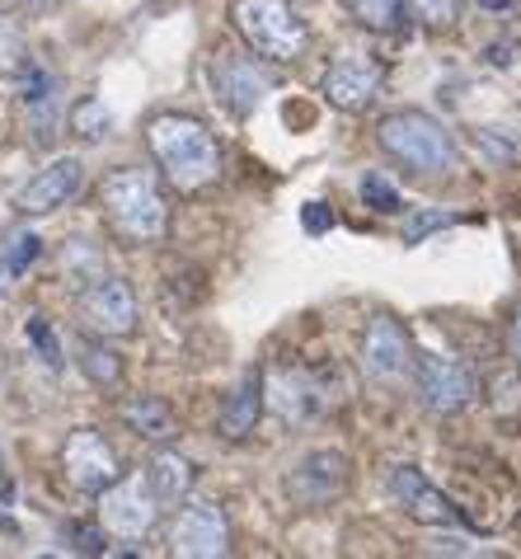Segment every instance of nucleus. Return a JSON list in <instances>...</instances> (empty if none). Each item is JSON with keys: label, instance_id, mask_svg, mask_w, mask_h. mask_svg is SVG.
<instances>
[{"label": "nucleus", "instance_id": "obj_16", "mask_svg": "<svg viewBox=\"0 0 521 559\" xmlns=\"http://www.w3.org/2000/svg\"><path fill=\"white\" fill-rule=\"evenodd\" d=\"M268 400L287 424H305V418H315L325 409V395H319V385L305 377V371H278V377L268 381Z\"/></svg>", "mask_w": 521, "mask_h": 559}, {"label": "nucleus", "instance_id": "obj_4", "mask_svg": "<svg viewBox=\"0 0 521 559\" xmlns=\"http://www.w3.org/2000/svg\"><path fill=\"white\" fill-rule=\"evenodd\" d=\"M235 24L250 38V48L268 61H296L311 43V28L287 0H235Z\"/></svg>", "mask_w": 521, "mask_h": 559}, {"label": "nucleus", "instance_id": "obj_31", "mask_svg": "<svg viewBox=\"0 0 521 559\" xmlns=\"http://www.w3.org/2000/svg\"><path fill=\"white\" fill-rule=\"evenodd\" d=\"M419 10H423V20H433V24H451V0H419Z\"/></svg>", "mask_w": 521, "mask_h": 559}, {"label": "nucleus", "instance_id": "obj_19", "mask_svg": "<svg viewBox=\"0 0 521 559\" xmlns=\"http://www.w3.org/2000/svg\"><path fill=\"white\" fill-rule=\"evenodd\" d=\"M146 485H150V493H156V503H179L183 493L193 489V465L179 452H160L146 465Z\"/></svg>", "mask_w": 521, "mask_h": 559}, {"label": "nucleus", "instance_id": "obj_9", "mask_svg": "<svg viewBox=\"0 0 521 559\" xmlns=\"http://www.w3.org/2000/svg\"><path fill=\"white\" fill-rule=\"evenodd\" d=\"M380 75H386L380 61H372L366 52H339L325 75V95L334 108H343V114H362V108H372L380 95Z\"/></svg>", "mask_w": 521, "mask_h": 559}, {"label": "nucleus", "instance_id": "obj_25", "mask_svg": "<svg viewBox=\"0 0 521 559\" xmlns=\"http://www.w3.org/2000/svg\"><path fill=\"white\" fill-rule=\"evenodd\" d=\"M38 254H43V240L34 236V230H20V236H10V245H5V273L20 277Z\"/></svg>", "mask_w": 521, "mask_h": 559}, {"label": "nucleus", "instance_id": "obj_2", "mask_svg": "<svg viewBox=\"0 0 521 559\" xmlns=\"http://www.w3.org/2000/svg\"><path fill=\"white\" fill-rule=\"evenodd\" d=\"M376 142L390 160H400L413 175H451L456 169V142L437 118L404 108V114H386L376 128Z\"/></svg>", "mask_w": 521, "mask_h": 559}, {"label": "nucleus", "instance_id": "obj_24", "mask_svg": "<svg viewBox=\"0 0 521 559\" xmlns=\"http://www.w3.org/2000/svg\"><path fill=\"white\" fill-rule=\"evenodd\" d=\"M14 71H28V43L20 34V24L0 14V75H14Z\"/></svg>", "mask_w": 521, "mask_h": 559}, {"label": "nucleus", "instance_id": "obj_22", "mask_svg": "<svg viewBox=\"0 0 521 559\" xmlns=\"http://www.w3.org/2000/svg\"><path fill=\"white\" fill-rule=\"evenodd\" d=\"M348 10L358 14L366 28H376V34H390V28H400V20H404V0H348Z\"/></svg>", "mask_w": 521, "mask_h": 559}, {"label": "nucleus", "instance_id": "obj_17", "mask_svg": "<svg viewBox=\"0 0 521 559\" xmlns=\"http://www.w3.org/2000/svg\"><path fill=\"white\" fill-rule=\"evenodd\" d=\"M258 418H264V377H258V371H244V381L221 400V432L231 442H240L258 428Z\"/></svg>", "mask_w": 521, "mask_h": 559}, {"label": "nucleus", "instance_id": "obj_7", "mask_svg": "<svg viewBox=\"0 0 521 559\" xmlns=\"http://www.w3.org/2000/svg\"><path fill=\"white\" fill-rule=\"evenodd\" d=\"M170 546L183 559H217L231 550V526L217 503H189L170 526Z\"/></svg>", "mask_w": 521, "mask_h": 559}, {"label": "nucleus", "instance_id": "obj_21", "mask_svg": "<svg viewBox=\"0 0 521 559\" xmlns=\"http://www.w3.org/2000/svg\"><path fill=\"white\" fill-rule=\"evenodd\" d=\"M71 128H75V136H85V142H104V136L113 132V114H109V104L95 99V95H85L81 104L71 108Z\"/></svg>", "mask_w": 521, "mask_h": 559}, {"label": "nucleus", "instance_id": "obj_26", "mask_svg": "<svg viewBox=\"0 0 521 559\" xmlns=\"http://www.w3.org/2000/svg\"><path fill=\"white\" fill-rule=\"evenodd\" d=\"M362 203L372 207V212H400L404 198H400V189H395V183H386L380 175H366V179H362Z\"/></svg>", "mask_w": 521, "mask_h": 559}, {"label": "nucleus", "instance_id": "obj_28", "mask_svg": "<svg viewBox=\"0 0 521 559\" xmlns=\"http://www.w3.org/2000/svg\"><path fill=\"white\" fill-rule=\"evenodd\" d=\"M456 216H447V212H427V216H409V226H404V240L409 245H419L423 236H433V230H441V226H451Z\"/></svg>", "mask_w": 521, "mask_h": 559}, {"label": "nucleus", "instance_id": "obj_3", "mask_svg": "<svg viewBox=\"0 0 521 559\" xmlns=\"http://www.w3.org/2000/svg\"><path fill=\"white\" fill-rule=\"evenodd\" d=\"M104 207L128 240H160L170 226V207H165L156 179L146 169H113L104 179Z\"/></svg>", "mask_w": 521, "mask_h": 559}, {"label": "nucleus", "instance_id": "obj_34", "mask_svg": "<svg viewBox=\"0 0 521 559\" xmlns=\"http://www.w3.org/2000/svg\"><path fill=\"white\" fill-rule=\"evenodd\" d=\"M28 5H38V0H28Z\"/></svg>", "mask_w": 521, "mask_h": 559}, {"label": "nucleus", "instance_id": "obj_10", "mask_svg": "<svg viewBox=\"0 0 521 559\" xmlns=\"http://www.w3.org/2000/svg\"><path fill=\"white\" fill-rule=\"evenodd\" d=\"M419 395L437 414H461L474 400V371L465 362H456V357L427 353L419 362Z\"/></svg>", "mask_w": 521, "mask_h": 559}, {"label": "nucleus", "instance_id": "obj_6", "mask_svg": "<svg viewBox=\"0 0 521 559\" xmlns=\"http://www.w3.org/2000/svg\"><path fill=\"white\" fill-rule=\"evenodd\" d=\"M81 320L89 334L122 338L136 330V292L122 277H95L81 297Z\"/></svg>", "mask_w": 521, "mask_h": 559}, {"label": "nucleus", "instance_id": "obj_12", "mask_svg": "<svg viewBox=\"0 0 521 559\" xmlns=\"http://www.w3.org/2000/svg\"><path fill=\"white\" fill-rule=\"evenodd\" d=\"M348 485V456L343 452H311L287 475V493L301 508H325L343 493Z\"/></svg>", "mask_w": 521, "mask_h": 559}, {"label": "nucleus", "instance_id": "obj_13", "mask_svg": "<svg viewBox=\"0 0 521 559\" xmlns=\"http://www.w3.org/2000/svg\"><path fill=\"white\" fill-rule=\"evenodd\" d=\"M81 179H85V165L75 160V155H61V160H52L43 175H34L20 193H14V207L24 216H48L81 193Z\"/></svg>", "mask_w": 521, "mask_h": 559}, {"label": "nucleus", "instance_id": "obj_8", "mask_svg": "<svg viewBox=\"0 0 521 559\" xmlns=\"http://www.w3.org/2000/svg\"><path fill=\"white\" fill-rule=\"evenodd\" d=\"M61 465H66V479L81 493H99V489H109L113 479H118V456H113V447L99 438L95 428H75L66 447H61Z\"/></svg>", "mask_w": 521, "mask_h": 559}, {"label": "nucleus", "instance_id": "obj_30", "mask_svg": "<svg viewBox=\"0 0 521 559\" xmlns=\"http://www.w3.org/2000/svg\"><path fill=\"white\" fill-rule=\"evenodd\" d=\"M71 546L81 555H104V532L99 526H71Z\"/></svg>", "mask_w": 521, "mask_h": 559}, {"label": "nucleus", "instance_id": "obj_20", "mask_svg": "<svg viewBox=\"0 0 521 559\" xmlns=\"http://www.w3.org/2000/svg\"><path fill=\"white\" fill-rule=\"evenodd\" d=\"M24 104H28V118H34V136L43 146L57 136V81L48 71H34L28 67V85H24Z\"/></svg>", "mask_w": 521, "mask_h": 559}, {"label": "nucleus", "instance_id": "obj_15", "mask_svg": "<svg viewBox=\"0 0 521 559\" xmlns=\"http://www.w3.org/2000/svg\"><path fill=\"white\" fill-rule=\"evenodd\" d=\"M390 493L409 508V518H419L427 526H461V508H456L447 493L419 471V465H395Z\"/></svg>", "mask_w": 521, "mask_h": 559}, {"label": "nucleus", "instance_id": "obj_11", "mask_svg": "<svg viewBox=\"0 0 521 559\" xmlns=\"http://www.w3.org/2000/svg\"><path fill=\"white\" fill-rule=\"evenodd\" d=\"M211 85H217L221 104L231 108L235 118H250L268 95L264 67H258L254 57H244V52H221L217 61H211Z\"/></svg>", "mask_w": 521, "mask_h": 559}, {"label": "nucleus", "instance_id": "obj_18", "mask_svg": "<svg viewBox=\"0 0 521 559\" xmlns=\"http://www.w3.org/2000/svg\"><path fill=\"white\" fill-rule=\"evenodd\" d=\"M122 424L132 432H142L146 442H170L174 438V414L160 395H132L122 400Z\"/></svg>", "mask_w": 521, "mask_h": 559}, {"label": "nucleus", "instance_id": "obj_23", "mask_svg": "<svg viewBox=\"0 0 521 559\" xmlns=\"http://www.w3.org/2000/svg\"><path fill=\"white\" fill-rule=\"evenodd\" d=\"M81 367H85V377L95 385H118L122 381V357L113 348H104V344H85L81 348Z\"/></svg>", "mask_w": 521, "mask_h": 559}, {"label": "nucleus", "instance_id": "obj_29", "mask_svg": "<svg viewBox=\"0 0 521 559\" xmlns=\"http://www.w3.org/2000/svg\"><path fill=\"white\" fill-rule=\"evenodd\" d=\"M301 226L311 230V236H329V230H334V212H329V203H305Z\"/></svg>", "mask_w": 521, "mask_h": 559}, {"label": "nucleus", "instance_id": "obj_27", "mask_svg": "<svg viewBox=\"0 0 521 559\" xmlns=\"http://www.w3.org/2000/svg\"><path fill=\"white\" fill-rule=\"evenodd\" d=\"M28 344H34L38 353H43V362L48 367H61V344H57V334H52V324L43 320V316H28Z\"/></svg>", "mask_w": 521, "mask_h": 559}, {"label": "nucleus", "instance_id": "obj_1", "mask_svg": "<svg viewBox=\"0 0 521 559\" xmlns=\"http://www.w3.org/2000/svg\"><path fill=\"white\" fill-rule=\"evenodd\" d=\"M146 142H150V155L160 160L165 179H170L174 189H183V193L207 189V183L221 175V151H217L211 132L197 118L160 114L146 128Z\"/></svg>", "mask_w": 521, "mask_h": 559}, {"label": "nucleus", "instance_id": "obj_5", "mask_svg": "<svg viewBox=\"0 0 521 559\" xmlns=\"http://www.w3.org/2000/svg\"><path fill=\"white\" fill-rule=\"evenodd\" d=\"M99 512H104V526H109L113 536L122 540H136V536H146L150 526H156V493H150V485L142 475H132V479H113L109 489H99Z\"/></svg>", "mask_w": 521, "mask_h": 559}, {"label": "nucleus", "instance_id": "obj_14", "mask_svg": "<svg viewBox=\"0 0 521 559\" xmlns=\"http://www.w3.org/2000/svg\"><path fill=\"white\" fill-rule=\"evenodd\" d=\"M413 362L409 353V334L404 324L395 316H372V324H366L362 334V367L372 381H400L404 371Z\"/></svg>", "mask_w": 521, "mask_h": 559}, {"label": "nucleus", "instance_id": "obj_33", "mask_svg": "<svg viewBox=\"0 0 521 559\" xmlns=\"http://www.w3.org/2000/svg\"><path fill=\"white\" fill-rule=\"evenodd\" d=\"M484 5H488V10H508L512 0H484Z\"/></svg>", "mask_w": 521, "mask_h": 559}, {"label": "nucleus", "instance_id": "obj_32", "mask_svg": "<svg viewBox=\"0 0 521 559\" xmlns=\"http://www.w3.org/2000/svg\"><path fill=\"white\" fill-rule=\"evenodd\" d=\"M508 348H512V357L521 362V306H517V316H512V324H508Z\"/></svg>", "mask_w": 521, "mask_h": 559}]
</instances>
